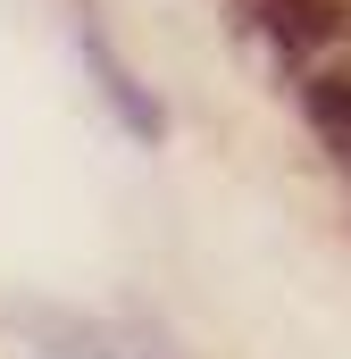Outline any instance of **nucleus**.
Segmentation results:
<instances>
[{"instance_id": "obj_1", "label": "nucleus", "mask_w": 351, "mask_h": 359, "mask_svg": "<svg viewBox=\"0 0 351 359\" xmlns=\"http://www.w3.org/2000/svg\"><path fill=\"white\" fill-rule=\"evenodd\" d=\"M76 50H84V67L100 76V100L117 109V126H126L134 142H159V134H168V117H159V100H151V92L134 84V67H126L100 34H76Z\"/></svg>"}, {"instance_id": "obj_2", "label": "nucleus", "mask_w": 351, "mask_h": 359, "mask_svg": "<svg viewBox=\"0 0 351 359\" xmlns=\"http://www.w3.org/2000/svg\"><path fill=\"white\" fill-rule=\"evenodd\" d=\"M343 0H260V25H267V42H276V50H293V59H301V50H326V42H335V34H343Z\"/></svg>"}, {"instance_id": "obj_3", "label": "nucleus", "mask_w": 351, "mask_h": 359, "mask_svg": "<svg viewBox=\"0 0 351 359\" xmlns=\"http://www.w3.org/2000/svg\"><path fill=\"white\" fill-rule=\"evenodd\" d=\"M310 126L326 134V151L351 168V84H310Z\"/></svg>"}]
</instances>
